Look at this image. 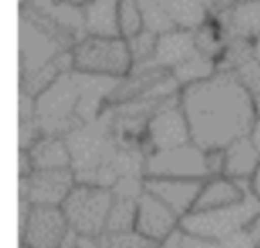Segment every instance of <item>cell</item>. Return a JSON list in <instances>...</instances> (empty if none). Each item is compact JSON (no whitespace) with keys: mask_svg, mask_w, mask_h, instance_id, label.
I'll list each match as a JSON object with an SVG mask.
<instances>
[{"mask_svg":"<svg viewBox=\"0 0 260 248\" xmlns=\"http://www.w3.org/2000/svg\"><path fill=\"white\" fill-rule=\"evenodd\" d=\"M120 0H89L83 6L85 33L93 37H120Z\"/></svg>","mask_w":260,"mask_h":248,"instance_id":"15","label":"cell"},{"mask_svg":"<svg viewBox=\"0 0 260 248\" xmlns=\"http://www.w3.org/2000/svg\"><path fill=\"white\" fill-rule=\"evenodd\" d=\"M100 240H102L104 248H148V246H156L146 236H142L136 228L126 230V232H104V234H100Z\"/></svg>","mask_w":260,"mask_h":248,"instance_id":"24","label":"cell"},{"mask_svg":"<svg viewBox=\"0 0 260 248\" xmlns=\"http://www.w3.org/2000/svg\"><path fill=\"white\" fill-rule=\"evenodd\" d=\"M136 2L144 16V28H148L156 35H162V33L175 28L173 20L169 18V14L165 12V8L160 6L158 0H136Z\"/></svg>","mask_w":260,"mask_h":248,"instance_id":"23","label":"cell"},{"mask_svg":"<svg viewBox=\"0 0 260 248\" xmlns=\"http://www.w3.org/2000/svg\"><path fill=\"white\" fill-rule=\"evenodd\" d=\"M69 230L71 226L61 205H32L20 240L24 248H59Z\"/></svg>","mask_w":260,"mask_h":248,"instance_id":"9","label":"cell"},{"mask_svg":"<svg viewBox=\"0 0 260 248\" xmlns=\"http://www.w3.org/2000/svg\"><path fill=\"white\" fill-rule=\"evenodd\" d=\"M223 59H225V65L221 69H230L240 77V81L252 94L256 112L260 116V61L254 55V45L248 39L234 37L225 45Z\"/></svg>","mask_w":260,"mask_h":248,"instance_id":"11","label":"cell"},{"mask_svg":"<svg viewBox=\"0 0 260 248\" xmlns=\"http://www.w3.org/2000/svg\"><path fill=\"white\" fill-rule=\"evenodd\" d=\"M118 24H120V37L124 39H130L140 30H144V16L136 0H120Z\"/></svg>","mask_w":260,"mask_h":248,"instance_id":"22","label":"cell"},{"mask_svg":"<svg viewBox=\"0 0 260 248\" xmlns=\"http://www.w3.org/2000/svg\"><path fill=\"white\" fill-rule=\"evenodd\" d=\"M195 43H197V49L209 57H217L221 51H223V41L219 37V33L207 24H201L197 30H195Z\"/></svg>","mask_w":260,"mask_h":248,"instance_id":"26","label":"cell"},{"mask_svg":"<svg viewBox=\"0 0 260 248\" xmlns=\"http://www.w3.org/2000/svg\"><path fill=\"white\" fill-rule=\"evenodd\" d=\"M252 193L260 199V167L256 169V173H254V177H252Z\"/></svg>","mask_w":260,"mask_h":248,"instance_id":"31","label":"cell"},{"mask_svg":"<svg viewBox=\"0 0 260 248\" xmlns=\"http://www.w3.org/2000/svg\"><path fill=\"white\" fill-rule=\"evenodd\" d=\"M134 228L150 242L160 244L165 238H169L175 230L181 228V218L165 201H160L156 195L144 189V193L138 197Z\"/></svg>","mask_w":260,"mask_h":248,"instance_id":"10","label":"cell"},{"mask_svg":"<svg viewBox=\"0 0 260 248\" xmlns=\"http://www.w3.org/2000/svg\"><path fill=\"white\" fill-rule=\"evenodd\" d=\"M73 69L106 77H126L132 67V55L124 37H93L87 35L71 47Z\"/></svg>","mask_w":260,"mask_h":248,"instance_id":"4","label":"cell"},{"mask_svg":"<svg viewBox=\"0 0 260 248\" xmlns=\"http://www.w3.org/2000/svg\"><path fill=\"white\" fill-rule=\"evenodd\" d=\"M238 2H252V0H238Z\"/></svg>","mask_w":260,"mask_h":248,"instance_id":"33","label":"cell"},{"mask_svg":"<svg viewBox=\"0 0 260 248\" xmlns=\"http://www.w3.org/2000/svg\"><path fill=\"white\" fill-rule=\"evenodd\" d=\"M158 248H183V230H181V228L175 230L169 238H165V240L158 244Z\"/></svg>","mask_w":260,"mask_h":248,"instance_id":"29","label":"cell"},{"mask_svg":"<svg viewBox=\"0 0 260 248\" xmlns=\"http://www.w3.org/2000/svg\"><path fill=\"white\" fill-rule=\"evenodd\" d=\"M260 215V199L248 191L240 201L213 207V209H193L181 218V230L193 236L223 240L230 234L248 228Z\"/></svg>","mask_w":260,"mask_h":248,"instance_id":"3","label":"cell"},{"mask_svg":"<svg viewBox=\"0 0 260 248\" xmlns=\"http://www.w3.org/2000/svg\"><path fill=\"white\" fill-rule=\"evenodd\" d=\"M128 41V47H130V55H132V61L134 65L136 63H150L152 55H154V49H156V41H158V35L144 28L140 30L138 35L126 39Z\"/></svg>","mask_w":260,"mask_h":248,"instance_id":"25","label":"cell"},{"mask_svg":"<svg viewBox=\"0 0 260 248\" xmlns=\"http://www.w3.org/2000/svg\"><path fill=\"white\" fill-rule=\"evenodd\" d=\"M221 28L230 39H258L260 37V0L238 2L230 14L219 18Z\"/></svg>","mask_w":260,"mask_h":248,"instance_id":"17","label":"cell"},{"mask_svg":"<svg viewBox=\"0 0 260 248\" xmlns=\"http://www.w3.org/2000/svg\"><path fill=\"white\" fill-rule=\"evenodd\" d=\"M28 152L35 169H69L73 165L69 144L59 134H43Z\"/></svg>","mask_w":260,"mask_h":248,"instance_id":"16","label":"cell"},{"mask_svg":"<svg viewBox=\"0 0 260 248\" xmlns=\"http://www.w3.org/2000/svg\"><path fill=\"white\" fill-rule=\"evenodd\" d=\"M203 187L201 179H177V177H144V189L165 201L179 218L189 213Z\"/></svg>","mask_w":260,"mask_h":248,"instance_id":"12","label":"cell"},{"mask_svg":"<svg viewBox=\"0 0 260 248\" xmlns=\"http://www.w3.org/2000/svg\"><path fill=\"white\" fill-rule=\"evenodd\" d=\"M146 134L152 148H171L191 142V130L185 110L175 96L167 98L146 120Z\"/></svg>","mask_w":260,"mask_h":248,"instance_id":"7","label":"cell"},{"mask_svg":"<svg viewBox=\"0 0 260 248\" xmlns=\"http://www.w3.org/2000/svg\"><path fill=\"white\" fill-rule=\"evenodd\" d=\"M136 209H138V199L114 195V201H112V207H110L104 232L134 230V226H136Z\"/></svg>","mask_w":260,"mask_h":248,"instance_id":"21","label":"cell"},{"mask_svg":"<svg viewBox=\"0 0 260 248\" xmlns=\"http://www.w3.org/2000/svg\"><path fill=\"white\" fill-rule=\"evenodd\" d=\"M81 98L75 69L63 71L49 87L35 98V118L43 134L65 136L77 124V104Z\"/></svg>","mask_w":260,"mask_h":248,"instance_id":"2","label":"cell"},{"mask_svg":"<svg viewBox=\"0 0 260 248\" xmlns=\"http://www.w3.org/2000/svg\"><path fill=\"white\" fill-rule=\"evenodd\" d=\"M197 43H195V30L189 28H171L162 35H158L154 55L150 63H136V65H148L156 69H173L185 59H189L193 53H197Z\"/></svg>","mask_w":260,"mask_h":248,"instance_id":"13","label":"cell"},{"mask_svg":"<svg viewBox=\"0 0 260 248\" xmlns=\"http://www.w3.org/2000/svg\"><path fill=\"white\" fill-rule=\"evenodd\" d=\"M250 138H252V142L256 144V148L260 150V116L256 118V122H254V126H252V130H250Z\"/></svg>","mask_w":260,"mask_h":248,"instance_id":"30","label":"cell"},{"mask_svg":"<svg viewBox=\"0 0 260 248\" xmlns=\"http://www.w3.org/2000/svg\"><path fill=\"white\" fill-rule=\"evenodd\" d=\"M77 185L73 169H35L30 177H20V197L32 205H61Z\"/></svg>","mask_w":260,"mask_h":248,"instance_id":"8","label":"cell"},{"mask_svg":"<svg viewBox=\"0 0 260 248\" xmlns=\"http://www.w3.org/2000/svg\"><path fill=\"white\" fill-rule=\"evenodd\" d=\"M215 63H213V57L197 51L193 53L189 59H185L183 63H179L177 67L171 69V75L175 77V81L179 83V87H187L191 83H197V81H203L207 77H211L215 73Z\"/></svg>","mask_w":260,"mask_h":248,"instance_id":"20","label":"cell"},{"mask_svg":"<svg viewBox=\"0 0 260 248\" xmlns=\"http://www.w3.org/2000/svg\"><path fill=\"white\" fill-rule=\"evenodd\" d=\"M148 248H158V244H156V246H148Z\"/></svg>","mask_w":260,"mask_h":248,"instance_id":"34","label":"cell"},{"mask_svg":"<svg viewBox=\"0 0 260 248\" xmlns=\"http://www.w3.org/2000/svg\"><path fill=\"white\" fill-rule=\"evenodd\" d=\"M260 167V150L252 142L250 134L230 142L223 148V175L234 181L252 179Z\"/></svg>","mask_w":260,"mask_h":248,"instance_id":"14","label":"cell"},{"mask_svg":"<svg viewBox=\"0 0 260 248\" xmlns=\"http://www.w3.org/2000/svg\"><path fill=\"white\" fill-rule=\"evenodd\" d=\"M144 177H177L205 181L209 177L207 150L197 146L193 140L171 148H156L146 157Z\"/></svg>","mask_w":260,"mask_h":248,"instance_id":"6","label":"cell"},{"mask_svg":"<svg viewBox=\"0 0 260 248\" xmlns=\"http://www.w3.org/2000/svg\"><path fill=\"white\" fill-rule=\"evenodd\" d=\"M169 18L179 28L197 30L201 24H205L207 8L205 0H158Z\"/></svg>","mask_w":260,"mask_h":248,"instance_id":"19","label":"cell"},{"mask_svg":"<svg viewBox=\"0 0 260 248\" xmlns=\"http://www.w3.org/2000/svg\"><path fill=\"white\" fill-rule=\"evenodd\" d=\"M217 244H219V248H260V242L254 238V234L248 228L230 234L228 238L219 240Z\"/></svg>","mask_w":260,"mask_h":248,"instance_id":"27","label":"cell"},{"mask_svg":"<svg viewBox=\"0 0 260 248\" xmlns=\"http://www.w3.org/2000/svg\"><path fill=\"white\" fill-rule=\"evenodd\" d=\"M246 193L248 191H244L234 179H230L225 175L211 177V179L203 181V187L197 195V201H195L193 209H213V207L230 205V203L240 201Z\"/></svg>","mask_w":260,"mask_h":248,"instance_id":"18","label":"cell"},{"mask_svg":"<svg viewBox=\"0 0 260 248\" xmlns=\"http://www.w3.org/2000/svg\"><path fill=\"white\" fill-rule=\"evenodd\" d=\"M252 45H254V55H256V59L260 61V37H258V39H254V43H252Z\"/></svg>","mask_w":260,"mask_h":248,"instance_id":"32","label":"cell"},{"mask_svg":"<svg viewBox=\"0 0 260 248\" xmlns=\"http://www.w3.org/2000/svg\"><path fill=\"white\" fill-rule=\"evenodd\" d=\"M179 102L189 122L191 140L203 150L225 148L248 136L258 118L252 94L230 69H217L211 77L181 87Z\"/></svg>","mask_w":260,"mask_h":248,"instance_id":"1","label":"cell"},{"mask_svg":"<svg viewBox=\"0 0 260 248\" xmlns=\"http://www.w3.org/2000/svg\"><path fill=\"white\" fill-rule=\"evenodd\" d=\"M112 201L114 193L110 187L77 183L61 203V209L71 230L79 236H100L106 230Z\"/></svg>","mask_w":260,"mask_h":248,"instance_id":"5","label":"cell"},{"mask_svg":"<svg viewBox=\"0 0 260 248\" xmlns=\"http://www.w3.org/2000/svg\"><path fill=\"white\" fill-rule=\"evenodd\" d=\"M236 4H238V0H205L207 14L215 16V18H221L228 12H232Z\"/></svg>","mask_w":260,"mask_h":248,"instance_id":"28","label":"cell"}]
</instances>
